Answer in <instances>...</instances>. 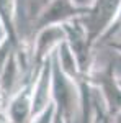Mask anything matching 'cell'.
<instances>
[{"label":"cell","instance_id":"obj_1","mask_svg":"<svg viewBox=\"0 0 121 123\" xmlns=\"http://www.w3.org/2000/svg\"><path fill=\"white\" fill-rule=\"evenodd\" d=\"M51 100L56 105V112L65 123H74L80 108L79 87L72 79L61 71L56 57L52 54V82H51Z\"/></svg>","mask_w":121,"mask_h":123},{"label":"cell","instance_id":"obj_2","mask_svg":"<svg viewBox=\"0 0 121 123\" xmlns=\"http://www.w3.org/2000/svg\"><path fill=\"white\" fill-rule=\"evenodd\" d=\"M38 71L29 66L20 87L10 95L3 110L7 123H31L33 120V87Z\"/></svg>","mask_w":121,"mask_h":123},{"label":"cell","instance_id":"obj_3","mask_svg":"<svg viewBox=\"0 0 121 123\" xmlns=\"http://www.w3.org/2000/svg\"><path fill=\"white\" fill-rule=\"evenodd\" d=\"M120 7L121 0H95L87 8V13L82 17V21H84L85 30L88 33V39L93 48L98 44L100 38L110 28Z\"/></svg>","mask_w":121,"mask_h":123},{"label":"cell","instance_id":"obj_4","mask_svg":"<svg viewBox=\"0 0 121 123\" xmlns=\"http://www.w3.org/2000/svg\"><path fill=\"white\" fill-rule=\"evenodd\" d=\"M65 33V43L74 53L82 74H90L93 69V46L88 39V33L80 18H74L61 25Z\"/></svg>","mask_w":121,"mask_h":123},{"label":"cell","instance_id":"obj_5","mask_svg":"<svg viewBox=\"0 0 121 123\" xmlns=\"http://www.w3.org/2000/svg\"><path fill=\"white\" fill-rule=\"evenodd\" d=\"M87 13L85 7H79L72 0H49L33 20L35 31L46 26H57L74 18H80Z\"/></svg>","mask_w":121,"mask_h":123},{"label":"cell","instance_id":"obj_6","mask_svg":"<svg viewBox=\"0 0 121 123\" xmlns=\"http://www.w3.org/2000/svg\"><path fill=\"white\" fill-rule=\"evenodd\" d=\"M88 77L92 80L93 87L97 89V92L100 94L105 107L108 108V112L113 117L121 113V87L113 64H106L100 71L92 69Z\"/></svg>","mask_w":121,"mask_h":123},{"label":"cell","instance_id":"obj_7","mask_svg":"<svg viewBox=\"0 0 121 123\" xmlns=\"http://www.w3.org/2000/svg\"><path fill=\"white\" fill-rule=\"evenodd\" d=\"M65 41V33L61 25L57 26H46L35 31V41L31 48V64L36 71L41 69L43 62L47 57H51L56 49Z\"/></svg>","mask_w":121,"mask_h":123},{"label":"cell","instance_id":"obj_8","mask_svg":"<svg viewBox=\"0 0 121 123\" xmlns=\"http://www.w3.org/2000/svg\"><path fill=\"white\" fill-rule=\"evenodd\" d=\"M0 21L5 28L7 39L15 48L18 57L26 66H29L31 62H28V59L31 57V51L25 49L18 30V0H0Z\"/></svg>","mask_w":121,"mask_h":123},{"label":"cell","instance_id":"obj_9","mask_svg":"<svg viewBox=\"0 0 121 123\" xmlns=\"http://www.w3.org/2000/svg\"><path fill=\"white\" fill-rule=\"evenodd\" d=\"M90 123H115V117H113L108 108L105 107L100 94L97 92L95 95V102H93V112H92V120Z\"/></svg>","mask_w":121,"mask_h":123},{"label":"cell","instance_id":"obj_10","mask_svg":"<svg viewBox=\"0 0 121 123\" xmlns=\"http://www.w3.org/2000/svg\"><path fill=\"white\" fill-rule=\"evenodd\" d=\"M120 33H121V7H120V10H118V13H116L115 20L111 21L110 28L106 30V31H105V35H103L102 38H100L98 44H106L108 41L115 39V36H118Z\"/></svg>","mask_w":121,"mask_h":123},{"label":"cell","instance_id":"obj_11","mask_svg":"<svg viewBox=\"0 0 121 123\" xmlns=\"http://www.w3.org/2000/svg\"><path fill=\"white\" fill-rule=\"evenodd\" d=\"M54 115H56V105L49 104L46 110H43L31 120V123H54Z\"/></svg>","mask_w":121,"mask_h":123},{"label":"cell","instance_id":"obj_12","mask_svg":"<svg viewBox=\"0 0 121 123\" xmlns=\"http://www.w3.org/2000/svg\"><path fill=\"white\" fill-rule=\"evenodd\" d=\"M106 46L110 48V49H113L115 53L121 54V39H111V41L106 43Z\"/></svg>","mask_w":121,"mask_h":123},{"label":"cell","instance_id":"obj_13","mask_svg":"<svg viewBox=\"0 0 121 123\" xmlns=\"http://www.w3.org/2000/svg\"><path fill=\"white\" fill-rule=\"evenodd\" d=\"M72 2H74V3H77L79 7H85V8H88V7L92 5L95 0H72Z\"/></svg>","mask_w":121,"mask_h":123},{"label":"cell","instance_id":"obj_14","mask_svg":"<svg viewBox=\"0 0 121 123\" xmlns=\"http://www.w3.org/2000/svg\"><path fill=\"white\" fill-rule=\"evenodd\" d=\"M54 123H65V122H64V118H62V117H61L59 113H57V112H56V115H54Z\"/></svg>","mask_w":121,"mask_h":123},{"label":"cell","instance_id":"obj_15","mask_svg":"<svg viewBox=\"0 0 121 123\" xmlns=\"http://www.w3.org/2000/svg\"><path fill=\"white\" fill-rule=\"evenodd\" d=\"M115 123H121V113H118L115 117Z\"/></svg>","mask_w":121,"mask_h":123},{"label":"cell","instance_id":"obj_16","mask_svg":"<svg viewBox=\"0 0 121 123\" xmlns=\"http://www.w3.org/2000/svg\"><path fill=\"white\" fill-rule=\"evenodd\" d=\"M0 123H7L5 120H3V117H0Z\"/></svg>","mask_w":121,"mask_h":123},{"label":"cell","instance_id":"obj_17","mask_svg":"<svg viewBox=\"0 0 121 123\" xmlns=\"http://www.w3.org/2000/svg\"><path fill=\"white\" fill-rule=\"evenodd\" d=\"M118 82H120V87H121V77H118Z\"/></svg>","mask_w":121,"mask_h":123}]
</instances>
